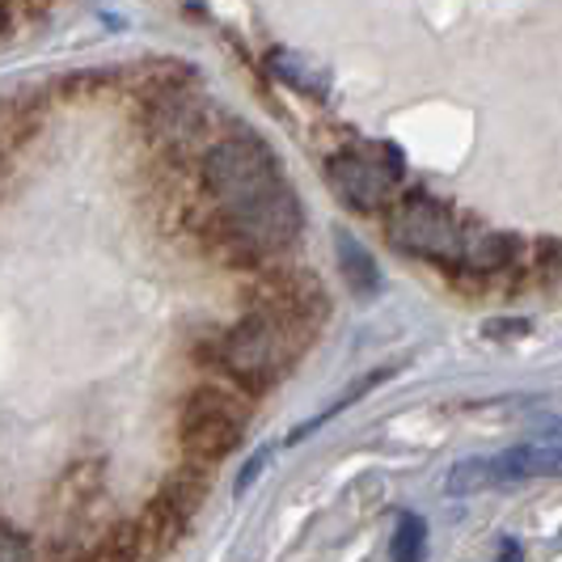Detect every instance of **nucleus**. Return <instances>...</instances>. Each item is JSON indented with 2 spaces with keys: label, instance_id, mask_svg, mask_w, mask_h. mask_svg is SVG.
Returning <instances> with one entry per match:
<instances>
[{
  "label": "nucleus",
  "instance_id": "obj_1",
  "mask_svg": "<svg viewBox=\"0 0 562 562\" xmlns=\"http://www.w3.org/2000/svg\"><path fill=\"white\" fill-rule=\"evenodd\" d=\"M203 178L233 237H241L250 250L276 254L301 237L305 228L301 195L292 191L280 157L262 144V136L246 127L225 136L207 153Z\"/></svg>",
  "mask_w": 562,
  "mask_h": 562
},
{
  "label": "nucleus",
  "instance_id": "obj_6",
  "mask_svg": "<svg viewBox=\"0 0 562 562\" xmlns=\"http://www.w3.org/2000/svg\"><path fill=\"white\" fill-rule=\"evenodd\" d=\"M402 169H406V161L390 144H376L368 153H338L330 161V187H335L347 207L368 216V212H381L390 203Z\"/></svg>",
  "mask_w": 562,
  "mask_h": 562
},
{
  "label": "nucleus",
  "instance_id": "obj_8",
  "mask_svg": "<svg viewBox=\"0 0 562 562\" xmlns=\"http://www.w3.org/2000/svg\"><path fill=\"white\" fill-rule=\"evenodd\" d=\"M427 554V520L415 512H402L394 529V562H423Z\"/></svg>",
  "mask_w": 562,
  "mask_h": 562
},
{
  "label": "nucleus",
  "instance_id": "obj_7",
  "mask_svg": "<svg viewBox=\"0 0 562 562\" xmlns=\"http://www.w3.org/2000/svg\"><path fill=\"white\" fill-rule=\"evenodd\" d=\"M335 250H338V271H342L347 288H351L356 296H372V292L381 288V271H376L372 254H368L347 228H335Z\"/></svg>",
  "mask_w": 562,
  "mask_h": 562
},
{
  "label": "nucleus",
  "instance_id": "obj_10",
  "mask_svg": "<svg viewBox=\"0 0 562 562\" xmlns=\"http://www.w3.org/2000/svg\"><path fill=\"white\" fill-rule=\"evenodd\" d=\"M0 562H34L26 537L13 533V529H0Z\"/></svg>",
  "mask_w": 562,
  "mask_h": 562
},
{
  "label": "nucleus",
  "instance_id": "obj_5",
  "mask_svg": "<svg viewBox=\"0 0 562 562\" xmlns=\"http://www.w3.org/2000/svg\"><path fill=\"white\" fill-rule=\"evenodd\" d=\"M178 440L195 461H221L246 440V406L228 397L225 390H199L182 411Z\"/></svg>",
  "mask_w": 562,
  "mask_h": 562
},
{
  "label": "nucleus",
  "instance_id": "obj_11",
  "mask_svg": "<svg viewBox=\"0 0 562 562\" xmlns=\"http://www.w3.org/2000/svg\"><path fill=\"white\" fill-rule=\"evenodd\" d=\"M491 562H520V541H516V537H504V541L495 546Z\"/></svg>",
  "mask_w": 562,
  "mask_h": 562
},
{
  "label": "nucleus",
  "instance_id": "obj_2",
  "mask_svg": "<svg viewBox=\"0 0 562 562\" xmlns=\"http://www.w3.org/2000/svg\"><path fill=\"white\" fill-rule=\"evenodd\" d=\"M301 351L296 338V313L288 310H267L250 313L237 330H228L225 347H221V364L228 368V376L246 390H271L283 372L292 368Z\"/></svg>",
  "mask_w": 562,
  "mask_h": 562
},
{
  "label": "nucleus",
  "instance_id": "obj_4",
  "mask_svg": "<svg viewBox=\"0 0 562 562\" xmlns=\"http://www.w3.org/2000/svg\"><path fill=\"white\" fill-rule=\"evenodd\" d=\"M529 479H562V449L546 445V440H529L495 457H465L449 470L452 495H474V491H491L504 482H529Z\"/></svg>",
  "mask_w": 562,
  "mask_h": 562
},
{
  "label": "nucleus",
  "instance_id": "obj_3",
  "mask_svg": "<svg viewBox=\"0 0 562 562\" xmlns=\"http://www.w3.org/2000/svg\"><path fill=\"white\" fill-rule=\"evenodd\" d=\"M390 241L397 250L419 254L431 262H449V267H465L474 237L452 221L449 207H440L436 199L411 195L402 199L390 216Z\"/></svg>",
  "mask_w": 562,
  "mask_h": 562
},
{
  "label": "nucleus",
  "instance_id": "obj_9",
  "mask_svg": "<svg viewBox=\"0 0 562 562\" xmlns=\"http://www.w3.org/2000/svg\"><path fill=\"white\" fill-rule=\"evenodd\" d=\"M271 68H276V77H280L283 85H292V89H301V93H313V98L326 93V81L313 72L305 59L292 56V52H271Z\"/></svg>",
  "mask_w": 562,
  "mask_h": 562
}]
</instances>
